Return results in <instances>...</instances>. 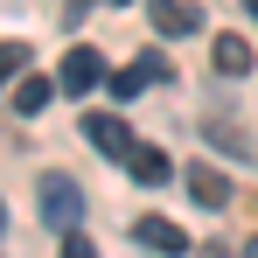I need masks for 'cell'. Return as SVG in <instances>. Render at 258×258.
<instances>
[{"mask_svg": "<svg viewBox=\"0 0 258 258\" xmlns=\"http://www.w3.org/2000/svg\"><path fill=\"white\" fill-rule=\"evenodd\" d=\"M14 70H28V42H0V77H14Z\"/></svg>", "mask_w": 258, "mask_h": 258, "instance_id": "7c38bea8", "label": "cell"}, {"mask_svg": "<svg viewBox=\"0 0 258 258\" xmlns=\"http://www.w3.org/2000/svg\"><path fill=\"white\" fill-rule=\"evenodd\" d=\"M42 223L63 230V237H77V223H84V188H77L70 174H42Z\"/></svg>", "mask_w": 258, "mask_h": 258, "instance_id": "6da1fadb", "label": "cell"}, {"mask_svg": "<svg viewBox=\"0 0 258 258\" xmlns=\"http://www.w3.org/2000/svg\"><path fill=\"white\" fill-rule=\"evenodd\" d=\"M56 91H63L56 77H21V84H14V112H21V119H35V112H42Z\"/></svg>", "mask_w": 258, "mask_h": 258, "instance_id": "52a82bcc", "label": "cell"}, {"mask_svg": "<svg viewBox=\"0 0 258 258\" xmlns=\"http://www.w3.org/2000/svg\"><path fill=\"white\" fill-rule=\"evenodd\" d=\"M133 181H140V188H161V181H168V154H161V147H140V154H133Z\"/></svg>", "mask_w": 258, "mask_h": 258, "instance_id": "9c48e42d", "label": "cell"}, {"mask_svg": "<svg viewBox=\"0 0 258 258\" xmlns=\"http://www.w3.org/2000/svg\"><path fill=\"white\" fill-rule=\"evenodd\" d=\"M133 237H140L147 251H161V258H181V251H196V237H188L181 223H168V216H140V223H133Z\"/></svg>", "mask_w": 258, "mask_h": 258, "instance_id": "277c9868", "label": "cell"}, {"mask_svg": "<svg viewBox=\"0 0 258 258\" xmlns=\"http://www.w3.org/2000/svg\"><path fill=\"white\" fill-rule=\"evenodd\" d=\"M154 77H161V56H140L133 70H119V77H112V91H119V98H133V91H147Z\"/></svg>", "mask_w": 258, "mask_h": 258, "instance_id": "30bf717a", "label": "cell"}, {"mask_svg": "<svg viewBox=\"0 0 258 258\" xmlns=\"http://www.w3.org/2000/svg\"><path fill=\"white\" fill-rule=\"evenodd\" d=\"M0 230H7V203H0Z\"/></svg>", "mask_w": 258, "mask_h": 258, "instance_id": "2e32d148", "label": "cell"}, {"mask_svg": "<svg viewBox=\"0 0 258 258\" xmlns=\"http://www.w3.org/2000/svg\"><path fill=\"white\" fill-rule=\"evenodd\" d=\"M77 133H84V140L105 154V161H119V168H133V154H140V140H133V126L119 119V112H91Z\"/></svg>", "mask_w": 258, "mask_h": 258, "instance_id": "7a4b0ae2", "label": "cell"}, {"mask_svg": "<svg viewBox=\"0 0 258 258\" xmlns=\"http://www.w3.org/2000/svg\"><path fill=\"white\" fill-rule=\"evenodd\" d=\"M196 258H237V251H223V244H196Z\"/></svg>", "mask_w": 258, "mask_h": 258, "instance_id": "5bb4252c", "label": "cell"}, {"mask_svg": "<svg viewBox=\"0 0 258 258\" xmlns=\"http://www.w3.org/2000/svg\"><path fill=\"white\" fill-rule=\"evenodd\" d=\"M147 21H154L161 35H196V28H203V7H196V0H147Z\"/></svg>", "mask_w": 258, "mask_h": 258, "instance_id": "5b68a950", "label": "cell"}, {"mask_svg": "<svg viewBox=\"0 0 258 258\" xmlns=\"http://www.w3.org/2000/svg\"><path fill=\"white\" fill-rule=\"evenodd\" d=\"M63 258H98V251H91V237H63Z\"/></svg>", "mask_w": 258, "mask_h": 258, "instance_id": "4fadbf2b", "label": "cell"}, {"mask_svg": "<svg viewBox=\"0 0 258 258\" xmlns=\"http://www.w3.org/2000/svg\"><path fill=\"white\" fill-rule=\"evenodd\" d=\"M203 133H210V147H230L237 161H258V147H251V140H244V133H237V126H223V119H210V126H203Z\"/></svg>", "mask_w": 258, "mask_h": 258, "instance_id": "8fae6325", "label": "cell"}, {"mask_svg": "<svg viewBox=\"0 0 258 258\" xmlns=\"http://www.w3.org/2000/svg\"><path fill=\"white\" fill-rule=\"evenodd\" d=\"M244 258H258V237H251V244H244Z\"/></svg>", "mask_w": 258, "mask_h": 258, "instance_id": "9a60e30c", "label": "cell"}, {"mask_svg": "<svg viewBox=\"0 0 258 258\" xmlns=\"http://www.w3.org/2000/svg\"><path fill=\"white\" fill-rule=\"evenodd\" d=\"M188 196H196L203 210H223V203H230V181L216 168H188Z\"/></svg>", "mask_w": 258, "mask_h": 258, "instance_id": "8992f818", "label": "cell"}, {"mask_svg": "<svg viewBox=\"0 0 258 258\" xmlns=\"http://www.w3.org/2000/svg\"><path fill=\"white\" fill-rule=\"evenodd\" d=\"M56 84H63V98H84L91 84H112V77H105V56H98V49H70L63 70H56Z\"/></svg>", "mask_w": 258, "mask_h": 258, "instance_id": "3957f363", "label": "cell"}, {"mask_svg": "<svg viewBox=\"0 0 258 258\" xmlns=\"http://www.w3.org/2000/svg\"><path fill=\"white\" fill-rule=\"evenodd\" d=\"M216 70L223 77H251V42L244 35H216Z\"/></svg>", "mask_w": 258, "mask_h": 258, "instance_id": "ba28073f", "label": "cell"}, {"mask_svg": "<svg viewBox=\"0 0 258 258\" xmlns=\"http://www.w3.org/2000/svg\"><path fill=\"white\" fill-rule=\"evenodd\" d=\"M244 7H251V14H258V0H244Z\"/></svg>", "mask_w": 258, "mask_h": 258, "instance_id": "e0dca14e", "label": "cell"}]
</instances>
